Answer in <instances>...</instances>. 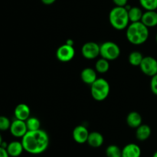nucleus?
Returning a JSON list of instances; mask_svg holds the SVG:
<instances>
[{
	"label": "nucleus",
	"mask_w": 157,
	"mask_h": 157,
	"mask_svg": "<svg viewBox=\"0 0 157 157\" xmlns=\"http://www.w3.org/2000/svg\"><path fill=\"white\" fill-rule=\"evenodd\" d=\"M6 150L10 157H18L25 151L21 141H12L9 143L8 144Z\"/></svg>",
	"instance_id": "nucleus-13"
},
{
	"label": "nucleus",
	"mask_w": 157,
	"mask_h": 157,
	"mask_svg": "<svg viewBox=\"0 0 157 157\" xmlns=\"http://www.w3.org/2000/svg\"><path fill=\"white\" fill-rule=\"evenodd\" d=\"M12 122L6 116L0 115V131H6L9 130Z\"/></svg>",
	"instance_id": "nucleus-25"
},
{
	"label": "nucleus",
	"mask_w": 157,
	"mask_h": 157,
	"mask_svg": "<svg viewBox=\"0 0 157 157\" xmlns=\"http://www.w3.org/2000/svg\"><path fill=\"white\" fill-rule=\"evenodd\" d=\"M140 67L144 75L152 78L157 74V60L151 56L144 57Z\"/></svg>",
	"instance_id": "nucleus-6"
},
{
	"label": "nucleus",
	"mask_w": 157,
	"mask_h": 157,
	"mask_svg": "<svg viewBox=\"0 0 157 157\" xmlns=\"http://www.w3.org/2000/svg\"><path fill=\"white\" fill-rule=\"evenodd\" d=\"M140 6L147 11H155L157 9V0H139Z\"/></svg>",
	"instance_id": "nucleus-24"
},
{
	"label": "nucleus",
	"mask_w": 157,
	"mask_h": 157,
	"mask_svg": "<svg viewBox=\"0 0 157 157\" xmlns=\"http://www.w3.org/2000/svg\"><path fill=\"white\" fill-rule=\"evenodd\" d=\"M41 1L42 2L43 4L49 6V5H52L53 3H55L56 0H41Z\"/></svg>",
	"instance_id": "nucleus-29"
},
{
	"label": "nucleus",
	"mask_w": 157,
	"mask_h": 157,
	"mask_svg": "<svg viewBox=\"0 0 157 157\" xmlns=\"http://www.w3.org/2000/svg\"><path fill=\"white\" fill-rule=\"evenodd\" d=\"M141 149L137 144H128L122 149V157H140Z\"/></svg>",
	"instance_id": "nucleus-12"
},
{
	"label": "nucleus",
	"mask_w": 157,
	"mask_h": 157,
	"mask_svg": "<svg viewBox=\"0 0 157 157\" xmlns=\"http://www.w3.org/2000/svg\"><path fill=\"white\" fill-rule=\"evenodd\" d=\"M113 3L116 5V6H121V7H125L127 5L128 0H113Z\"/></svg>",
	"instance_id": "nucleus-27"
},
{
	"label": "nucleus",
	"mask_w": 157,
	"mask_h": 157,
	"mask_svg": "<svg viewBox=\"0 0 157 157\" xmlns=\"http://www.w3.org/2000/svg\"><path fill=\"white\" fill-rule=\"evenodd\" d=\"M141 21L147 27L152 28L157 25V12L155 11H146L143 14Z\"/></svg>",
	"instance_id": "nucleus-16"
},
{
	"label": "nucleus",
	"mask_w": 157,
	"mask_h": 157,
	"mask_svg": "<svg viewBox=\"0 0 157 157\" xmlns=\"http://www.w3.org/2000/svg\"><path fill=\"white\" fill-rule=\"evenodd\" d=\"M21 144L27 153L33 155L41 154L49 146L48 134L41 129L28 131L21 138Z\"/></svg>",
	"instance_id": "nucleus-1"
},
{
	"label": "nucleus",
	"mask_w": 157,
	"mask_h": 157,
	"mask_svg": "<svg viewBox=\"0 0 157 157\" xmlns=\"http://www.w3.org/2000/svg\"><path fill=\"white\" fill-rule=\"evenodd\" d=\"M156 42H157V34H156Z\"/></svg>",
	"instance_id": "nucleus-33"
},
{
	"label": "nucleus",
	"mask_w": 157,
	"mask_h": 157,
	"mask_svg": "<svg viewBox=\"0 0 157 157\" xmlns=\"http://www.w3.org/2000/svg\"><path fill=\"white\" fill-rule=\"evenodd\" d=\"M153 157H157V151H156L154 153H153Z\"/></svg>",
	"instance_id": "nucleus-32"
},
{
	"label": "nucleus",
	"mask_w": 157,
	"mask_h": 157,
	"mask_svg": "<svg viewBox=\"0 0 157 157\" xmlns=\"http://www.w3.org/2000/svg\"><path fill=\"white\" fill-rule=\"evenodd\" d=\"M144 58V57L143 56L141 52H138V51H134L129 55L128 61L131 65L136 67V66L140 65Z\"/></svg>",
	"instance_id": "nucleus-21"
},
{
	"label": "nucleus",
	"mask_w": 157,
	"mask_h": 157,
	"mask_svg": "<svg viewBox=\"0 0 157 157\" xmlns=\"http://www.w3.org/2000/svg\"><path fill=\"white\" fill-rule=\"evenodd\" d=\"M109 21L113 29L117 30H124L130 24L128 11L125 7L115 6L110 10L109 14Z\"/></svg>",
	"instance_id": "nucleus-3"
},
{
	"label": "nucleus",
	"mask_w": 157,
	"mask_h": 157,
	"mask_svg": "<svg viewBox=\"0 0 157 157\" xmlns=\"http://www.w3.org/2000/svg\"><path fill=\"white\" fill-rule=\"evenodd\" d=\"M151 128L147 124H141L136 128V137L140 141H145L150 138L151 135Z\"/></svg>",
	"instance_id": "nucleus-18"
},
{
	"label": "nucleus",
	"mask_w": 157,
	"mask_h": 157,
	"mask_svg": "<svg viewBox=\"0 0 157 157\" xmlns=\"http://www.w3.org/2000/svg\"><path fill=\"white\" fill-rule=\"evenodd\" d=\"M110 69V63L105 58H100L95 63V70L100 74L107 73Z\"/></svg>",
	"instance_id": "nucleus-20"
},
{
	"label": "nucleus",
	"mask_w": 157,
	"mask_h": 157,
	"mask_svg": "<svg viewBox=\"0 0 157 157\" xmlns=\"http://www.w3.org/2000/svg\"><path fill=\"white\" fill-rule=\"evenodd\" d=\"M0 157H10L6 149L0 147Z\"/></svg>",
	"instance_id": "nucleus-28"
},
{
	"label": "nucleus",
	"mask_w": 157,
	"mask_h": 157,
	"mask_svg": "<svg viewBox=\"0 0 157 157\" xmlns=\"http://www.w3.org/2000/svg\"><path fill=\"white\" fill-rule=\"evenodd\" d=\"M127 11H128V16L130 22L141 21L144 12L140 8L137 6H133V7H130Z\"/></svg>",
	"instance_id": "nucleus-19"
},
{
	"label": "nucleus",
	"mask_w": 157,
	"mask_h": 157,
	"mask_svg": "<svg viewBox=\"0 0 157 157\" xmlns=\"http://www.w3.org/2000/svg\"><path fill=\"white\" fill-rule=\"evenodd\" d=\"M89 133H90L87 127L83 125H78L73 130L72 136L75 142L79 144H83L84 143H87Z\"/></svg>",
	"instance_id": "nucleus-10"
},
{
	"label": "nucleus",
	"mask_w": 157,
	"mask_h": 157,
	"mask_svg": "<svg viewBox=\"0 0 157 157\" xmlns=\"http://www.w3.org/2000/svg\"><path fill=\"white\" fill-rule=\"evenodd\" d=\"M81 54L86 59H95L100 55V45L94 41H88L83 44Z\"/></svg>",
	"instance_id": "nucleus-7"
},
{
	"label": "nucleus",
	"mask_w": 157,
	"mask_h": 157,
	"mask_svg": "<svg viewBox=\"0 0 157 157\" xmlns=\"http://www.w3.org/2000/svg\"><path fill=\"white\" fill-rule=\"evenodd\" d=\"M110 91V84L104 78H98L90 85L91 96L97 101H104L109 96Z\"/></svg>",
	"instance_id": "nucleus-4"
},
{
	"label": "nucleus",
	"mask_w": 157,
	"mask_h": 157,
	"mask_svg": "<svg viewBox=\"0 0 157 157\" xmlns=\"http://www.w3.org/2000/svg\"><path fill=\"white\" fill-rule=\"evenodd\" d=\"M127 124L131 128L136 129L142 124V116L136 111H132L128 113L127 117Z\"/></svg>",
	"instance_id": "nucleus-17"
},
{
	"label": "nucleus",
	"mask_w": 157,
	"mask_h": 157,
	"mask_svg": "<svg viewBox=\"0 0 157 157\" xmlns=\"http://www.w3.org/2000/svg\"><path fill=\"white\" fill-rule=\"evenodd\" d=\"M31 110L29 106L25 104H18L14 110V115L15 119L21 120V121H25L30 117Z\"/></svg>",
	"instance_id": "nucleus-11"
},
{
	"label": "nucleus",
	"mask_w": 157,
	"mask_h": 157,
	"mask_svg": "<svg viewBox=\"0 0 157 157\" xmlns=\"http://www.w3.org/2000/svg\"><path fill=\"white\" fill-rule=\"evenodd\" d=\"M150 35L149 28L147 27L142 21L131 22L127 28L126 36L131 44L140 45L147 41Z\"/></svg>",
	"instance_id": "nucleus-2"
},
{
	"label": "nucleus",
	"mask_w": 157,
	"mask_h": 157,
	"mask_svg": "<svg viewBox=\"0 0 157 157\" xmlns=\"http://www.w3.org/2000/svg\"><path fill=\"white\" fill-rule=\"evenodd\" d=\"M26 125L29 131H32V130H37L41 129V122L37 117H30L27 121H25Z\"/></svg>",
	"instance_id": "nucleus-23"
},
{
	"label": "nucleus",
	"mask_w": 157,
	"mask_h": 157,
	"mask_svg": "<svg viewBox=\"0 0 157 157\" xmlns=\"http://www.w3.org/2000/svg\"><path fill=\"white\" fill-rule=\"evenodd\" d=\"M3 142V138H2V134L0 133V147L2 146V144Z\"/></svg>",
	"instance_id": "nucleus-31"
},
{
	"label": "nucleus",
	"mask_w": 157,
	"mask_h": 157,
	"mask_svg": "<svg viewBox=\"0 0 157 157\" xmlns=\"http://www.w3.org/2000/svg\"><path fill=\"white\" fill-rule=\"evenodd\" d=\"M150 89L155 95H157V74L152 77L150 81Z\"/></svg>",
	"instance_id": "nucleus-26"
},
{
	"label": "nucleus",
	"mask_w": 157,
	"mask_h": 157,
	"mask_svg": "<svg viewBox=\"0 0 157 157\" xmlns=\"http://www.w3.org/2000/svg\"><path fill=\"white\" fill-rule=\"evenodd\" d=\"M104 142V136L99 132L94 131L89 133L87 143L90 147H93V148H98L103 145Z\"/></svg>",
	"instance_id": "nucleus-15"
},
{
	"label": "nucleus",
	"mask_w": 157,
	"mask_h": 157,
	"mask_svg": "<svg viewBox=\"0 0 157 157\" xmlns=\"http://www.w3.org/2000/svg\"><path fill=\"white\" fill-rule=\"evenodd\" d=\"M9 130L11 134L16 138H22L25 134L29 131L25 121L18 119H15L12 121Z\"/></svg>",
	"instance_id": "nucleus-9"
},
{
	"label": "nucleus",
	"mask_w": 157,
	"mask_h": 157,
	"mask_svg": "<svg viewBox=\"0 0 157 157\" xmlns=\"http://www.w3.org/2000/svg\"><path fill=\"white\" fill-rule=\"evenodd\" d=\"M65 44H68V45H71V46H74V41L72 39H67V41H66Z\"/></svg>",
	"instance_id": "nucleus-30"
},
{
	"label": "nucleus",
	"mask_w": 157,
	"mask_h": 157,
	"mask_svg": "<svg viewBox=\"0 0 157 157\" xmlns=\"http://www.w3.org/2000/svg\"><path fill=\"white\" fill-rule=\"evenodd\" d=\"M107 157H122V150L117 145H110L106 149Z\"/></svg>",
	"instance_id": "nucleus-22"
},
{
	"label": "nucleus",
	"mask_w": 157,
	"mask_h": 157,
	"mask_svg": "<svg viewBox=\"0 0 157 157\" xmlns=\"http://www.w3.org/2000/svg\"><path fill=\"white\" fill-rule=\"evenodd\" d=\"M81 78L84 83L91 85L98 79L97 71L91 67H86V68L83 69L81 71Z\"/></svg>",
	"instance_id": "nucleus-14"
},
{
	"label": "nucleus",
	"mask_w": 157,
	"mask_h": 157,
	"mask_svg": "<svg viewBox=\"0 0 157 157\" xmlns=\"http://www.w3.org/2000/svg\"><path fill=\"white\" fill-rule=\"evenodd\" d=\"M75 55L74 46L64 44L60 46L56 51V58L61 62H68L71 61Z\"/></svg>",
	"instance_id": "nucleus-8"
},
{
	"label": "nucleus",
	"mask_w": 157,
	"mask_h": 157,
	"mask_svg": "<svg viewBox=\"0 0 157 157\" xmlns=\"http://www.w3.org/2000/svg\"><path fill=\"white\" fill-rule=\"evenodd\" d=\"M121 48L117 44L111 41H107L100 45V55L101 58L110 61H113L119 58Z\"/></svg>",
	"instance_id": "nucleus-5"
}]
</instances>
